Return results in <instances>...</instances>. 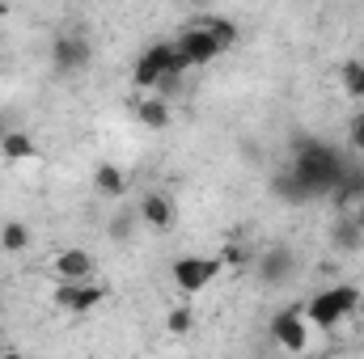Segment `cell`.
<instances>
[{
	"label": "cell",
	"mask_w": 364,
	"mask_h": 359,
	"mask_svg": "<svg viewBox=\"0 0 364 359\" xmlns=\"http://www.w3.org/2000/svg\"><path fill=\"white\" fill-rule=\"evenodd\" d=\"M136 118H140L149 131H166V127H170V101H166V97H144V101L136 106Z\"/></svg>",
	"instance_id": "obj_12"
},
{
	"label": "cell",
	"mask_w": 364,
	"mask_h": 359,
	"mask_svg": "<svg viewBox=\"0 0 364 359\" xmlns=\"http://www.w3.org/2000/svg\"><path fill=\"white\" fill-rule=\"evenodd\" d=\"M195 21H199V26H203V30H208L220 47H225V51L237 43V21H229L225 13H203V17H195Z\"/></svg>",
	"instance_id": "obj_13"
},
{
	"label": "cell",
	"mask_w": 364,
	"mask_h": 359,
	"mask_svg": "<svg viewBox=\"0 0 364 359\" xmlns=\"http://www.w3.org/2000/svg\"><path fill=\"white\" fill-rule=\"evenodd\" d=\"M331 241H335V250H343V254H352V250H360V241H364V228L343 211V220L331 228Z\"/></svg>",
	"instance_id": "obj_16"
},
{
	"label": "cell",
	"mask_w": 364,
	"mask_h": 359,
	"mask_svg": "<svg viewBox=\"0 0 364 359\" xmlns=\"http://www.w3.org/2000/svg\"><path fill=\"white\" fill-rule=\"evenodd\" d=\"M255 267H259V279H263V283H272V287H275V283H284V279L292 275V254L275 245V250H267L263 258H255Z\"/></svg>",
	"instance_id": "obj_10"
},
{
	"label": "cell",
	"mask_w": 364,
	"mask_h": 359,
	"mask_svg": "<svg viewBox=\"0 0 364 359\" xmlns=\"http://www.w3.org/2000/svg\"><path fill=\"white\" fill-rule=\"evenodd\" d=\"M51 296H55V304H60L64 313L85 317V313H93V309L106 300V287H102V283H93V279H60Z\"/></svg>",
	"instance_id": "obj_3"
},
{
	"label": "cell",
	"mask_w": 364,
	"mask_h": 359,
	"mask_svg": "<svg viewBox=\"0 0 364 359\" xmlns=\"http://www.w3.org/2000/svg\"><path fill=\"white\" fill-rule=\"evenodd\" d=\"M348 216H352V220H356V224L364 228V194L356 199V203H352V207H348Z\"/></svg>",
	"instance_id": "obj_23"
},
{
	"label": "cell",
	"mask_w": 364,
	"mask_h": 359,
	"mask_svg": "<svg viewBox=\"0 0 364 359\" xmlns=\"http://www.w3.org/2000/svg\"><path fill=\"white\" fill-rule=\"evenodd\" d=\"M93 190H97L102 199H123V194H127V174L106 161V165L93 170Z\"/></svg>",
	"instance_id": "obj_11"
},
{
	"label": "cell",
	"mask_w": 364,
	"mask_h": 359,
	"mask_svg": "<svg viewBox=\"0 0 364 359\" xmlns=\"http://www.w3.org/2000/svg\"><path fill=\"white\" fill-rule=\"evenodd\" d=\"M93 254L90 250H81V245H73V250H60L55 258H51V270L60 275V279H93Z\"/></svg>",
	"instance_id": "obj_9"
},
{
	"label": "cell",
	"mask_w": 364,
	"mask_h": 359,
	"mask_svg": "<svg viewBox=\"0 0 364 359\" xmlns=\"http://www.w3.org/2000/svg\"><path fill=\"white\" fill-rule=\"evenodd\" d=\"M275 194H279L284 203H309V194L301 190V182L292 178V174H284V178H275Z\"/></svg>",
	"instance_id": "obj_20"
},
{
	"label": "cell",
	"mask_w": 364,
	"mask_h": 359,
	"mask_svg": "<svg viewBox=\"0 0 364 359\" xmlns=\"http://www.w3.org/2000/svg\"><path fill=\"white\" fill-rule=\"evenodd\" d=\"M216 258H220V267H250V258H255V254H250L246 245H225Z\"/></svg>",
	"instance_id": "obj_21"
},
{
	"label": "cell",
	"mask_w": 364,
	"mask_h": 359,
	"mask_svg": "<svg viewBox=\"0 0 364 359\" xmlns=\"http://www.w3.org/2000/svg\"><path fill=\"white\" fill-rule=\"evenodd\" d=\"M30 224H21V220H4L0 224V250L4 254H26L30 250Z\"/></svg>",
	"instance_id": "obj_15"
},
{
	"label": "cell",
	"mask_w": 364,
	"mask_h": 359,
	"mask_svg": "<svg viewBox=\"0 0 364 359\" xmlns=\"http://www.w3.org/2000/svg\"><path fill=\"white\" fill-rule=\"evenodd\" d=\"M339 81H343V93H348V97L364 101V60H348V64L339 68Z\"/></svg>",
	"instance_id": "obj_18"
},
{
	"label": "cell",
	"mask_w": 364,
	"mask_h": 359,
	"mask_svg": "<svg viewBox=\"0 0 364 359\" xmlns=\"http://www.w3.org/2000/svg\"><path fill=\"white\" fill-rule=\"evenodd\" d=\"M220 258H199V254H182L178 263L170 267V279H174V287H178L182 296H199L216 275H220Z\"/></svg>",
	"instance_id": "obj_4"
},
{
	"label": "cell",
	"mask_w": 364,
	"mask_h": 359,
	"mask_svg": "<svg viewBox=\"0 0 364 359\" xmlns=\"http://www.w3.org/2000/svg\"><path fill=\"white\" fill-rule=\"evenodd\" d=\"M348 157L335 148V144H326V140H296L292 144V165H288V174L301 182V190L309 194V199H318V194H335L339 190V182L348 178Z\"/></svg>",
	"instance_id": "obj_1"
},
{
	"label": "cell",
	"mask_w": 364,
	"mask_h": 359,
	"mask_svg": "<svg viewBox=\"0 0 364 359\" xmlns=\"http://www.w3.org/2000/svg\"><path fill=\"white\" fill-rule=\"evenodd\" d=\"M166 330H170V334H191V330H195V313H191L186 304L170 309V313H166Z\"/></svg>",
	"instance_id": "obj_19"
},
{
	"label": "cell",
	"mask_w": 364,
	"mask_h": 359,
	"mask_svg": "<svg viewBox=\"0 0 364 359\" xmlns=\"http://www.w3.org/2000/svg\"><path fill=\"white\" fill-rule=\"evenodd\" d=\"M90 38H81V34H60L55 43H51V64H55V72H81L85 64H90Z\"/></svg>",
	"instance_id": "obj_7"
},
{
	"label": "cell",
	"mask_w": 364,
	"mask_h": 359,
	"mask_svg": "<svg viewBox=\"0 0 364 359\" xmlns=\"http://www.w3.org/2000/svg\"><path fill=\"white\" fill-rule=\"evenodd\" d=\"M132 81H136V89L149 93V89H157V85L166 81V72H161V68H157V64L140 51V60H136V68H132Z\"/></svg>",
	"instance_id": "obj_17"
},
{
	"label": "cell",
	"mask_w": 364,
	"mask_h": 359,
	"mask_svg": "<svg viewBox=\"0 0 364 359\" xmlns=\"http://www.w3.org/2000/svg\"><path fill=\"white\" fill-rule=\"evenodd\" d=\"M348 144H352V153H364V114L352 118V131H348Z\"/></svg>",
	"instance_id": "obj_22"
},
{
	"label": "cell",
	"mask_w": 364,
	"mask_h": 359,
	"mask_svg": "<svg viewBox=\"0 0 364 359\" xmlns=\"http://www.w3.org/2000/svg\"><path fill=\"white\" fill-rule=\"evenodd\" d=\"M174 43H178V51L186 55L191 68H208V64H216V60L225 55V47H220L195 17H191V26H182V34L174 38Z\"/></svg>",
	"instance_id": "obj_6"
},
{
	"label": "cell",
	"mask_w": 364,
	"mask_h": 359,
	"mask_svg": "<svg viewBox=\"0 0 364 359\" xmlns=\"http://www.w3.org/2000/svg\"><path fill=\"white\" fill-rule=\"evenodd\" d=\"M356 309H360V287H356V283H335V287L314 292L301 313H305V321L318 326V330H339V321L352 317Z\"/></svg>",
	"instance_id": "obj_2"
},
{
	"label": "cell",
	"mask_w": 364,
	"mask_h": 359,
	"mask_svg": "<svg viewBox=\"0 0 364 359\" xmlns=\"http://www.w3.org/2000/svg\"><path fill=\"white\" fill-rule=\"evenodd\" d=\"M140 220H144V228H153V233H170L174 220H178V207H174V199H170L166 190H149V194L140 199Z\"/></svg>",
	"instance_id": "obj_8"
},
{
	"label": "cell",
	"mask_w": 364,
	"mask_h": 359,
	"mask_svg": "<svg viewBox=\"0 0 364 359\" xmlns=\"http://www.w3.org/2000/svg\"><path fill=\"white\" fill-rule=\"evenodd\" d=\"M309 321H305V313L301 309H279L272 317V338L279 351H288V355H305L309 351Z\"/></svg>",
	"instance_id": "obj_5"
},
{
	"label": "cell",
	"mask_w": 364,
	"mask_h": 359,
	"mask_svg": "<svg viewBox=\"0 0 364 359\" xmlns=\"http://www.w3.org/2000/svg\"><path fill=\"white\" fill-rule=\"evenodd\" d=\"M0 153H4V161H30V157H38V144L26 131H4L0 136Z\"/></svg>",
	"instance_id": "obj_14"
}]
</instances>
